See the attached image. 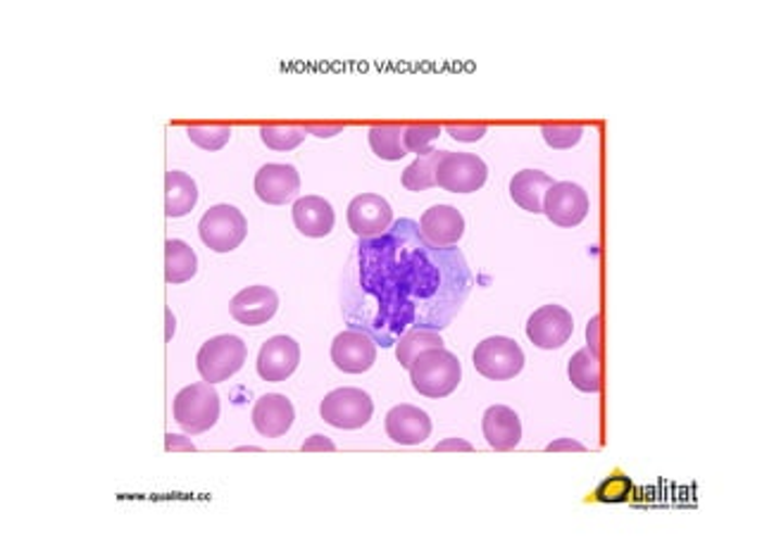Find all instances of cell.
Returning <instances> with one entry per match:
<instances>
[{"instance_id": "cell-1", "label": "cell", "mask_w": 762, "mask_h": 538, "mask_svg": "<svg viewBox=\"0 0 762 538\" xmlns=\"http://www.w3.org/2000/svg\"><path fill=\"white\" fill-rule=\"evenodd\" d=\"M472 286L456 246L436 248L420 225L398 219L381 236L355 243L341 286L343 320L391 348L410 329H448Z\"/></svg>"}, {"instance_id": "cell-2", "label": "cell", "mask_w": 762, "mask_h": 538, "mask_svg": "<svg viewBox=\"0 0 762 538\" xmlns=\"http://www.w3.org/2000/svg\"><path fill=\"white\" fill-rule=\"evenodd\" d=\"M412 386L420 396L446 398L458 388L462 379V367L458 356L446 348L424 350L410 367Z\"/></svg>"}, {"instance_id": "cell-3", "label": "cell", "mask_w": 762, "mask_h": 538, "mask_svg": "<svg viewBox=\"0 0 762 538\" xmlns=\"http://www.w3.org/2000/svg\"><path fill=\"white\" fill-rule=\"evenodd\" d=\"M175 422L187 434H205L219 420V396L213 384H191L175 398Z\"/></svg>"}, {"instance_id": "cell-4", "label": "cell", "mask_w": 762, "mask_h": 538, "mask_svg": "<svg viewBox=\"0 0 762 538\" xmlns=\"http://www.w3.org/2000/svg\"><path fill=\"white\" fill-rule=\"evenodd\" d=\"M245 358H249V348H245L243 341L239 336L223 334L205 341L199 350V358H195V364H199L203 382L219 384L237 374L245 364Z\"/></svg>"}, {"instance_id": "cell-5", "label": "cell", "mask_w": 762, "mask_h": 538, "mask_svg": "<svg viewBox=\"0 0 762 538\" xmlns=\"http://www.w3.org/2000/svg\"><path fill=\"white\" fill-rule=\"evenodd\" d=\"M474 370L491 382H508L524 367V353L518 341L508 336H491L482 341L472 353Z\"/></svg>"}, {"instance_id": "cell-6", "label": "cell", "mask_w": 762, "mask_h": 538, "mask_svg": "<svg viewBox=\"0 0 762 538\" xmlns=\"http://www.w3.org/2000/svg\"><path fill=\"white\" fill-rule=\"evenodd\" d=\"M199 234L211 251L229 253L241 246L245 234H249V225H245V217L239 207L215 205L201 217Z\"/></svg>"}, {"instance_id": "cell-7", "label": "cell", "mask_w": 762, "mask_h": 538, "mask_svg": "<svg viewBox=\"0 0 762 538\" xmlns=\"http://www.w3.org/2000/svg\"><path fill=\"white\" fill-rule=\"evenodd\" d=\"M374 402L370 394L360 388H336L325 396L319 414L322 420L336 430H363L372 420Z\"/></svg>"}, {"instance_id": "cell-8", "label": "cell", "mask_w": 762, "mask_h": 538, "mask_svg": "<svg viewBox=\"0 0 762 538\" xmlns=\"http://www.w3.org/2000/svg\"><path fill=\"white\" fill-rule=\"evenodd\" d=\"M488 167L472 153H444L436 167V183L450 193H474L486 183Z\"/></svg>"}, {"instance_id": "cell-9", "label": "cell", "mask_w": 762, "mask_h": 538, "mask_svg": "<svg viewBox=\"0 0 762 538\" xmlns=\"http://www.w3.org/2000/svg\"><path fill=\"white\" fill-rule=\"evenodd\" d=\"M588 193L580 187V183L572 181H558L548 189L544 198V213L553 225L558 227H576L582 225L588 215Z\"/></svg>"}, {"instance_id": "cell-10", "label": "cell", "mask_w": 762, "mask_h": 538, "mask_svg": "<svg viewBox=\"0 0 762 538\" xmlns=\"http://www.w3.org/2000/svg\"><path fill=\"white\" fill-rule=\"evenodd\" d=\"M572 332V315L560 305H544L526 320V338L541 350L562 348L570 341Z\"/></svg>"}, {"instance_id": "cell-11", "label": "cell", "mask_w": 762, "mask_h": 538, "mask_svg": "<svg viewBox=\"0 0 762 538\" xmlns=\"http://www.w3.org/2000/svg\"><path fill=\"white\" fill-rule=\"evenodd\" d=\"M301 362V346L291 336H272L257 353V374L269 384L287 382Z\"/></svg>"}, {"instance_id": "cell-12", "label": "cell", "mask_w": 762, "mask_h": 538, "mask_svg": "<svg viewBox=\"0 0 762 538\" xmlns=\"http://www.w3.org/2000/svg\"><path fill=\"white\" fill-rule=\"evenodd\" d=\"M393 225L391 205L377 193H363L348 205V227L355 236L374 239Z\"/></svg>"}, {"instance_id": "cell-13", "label": "cell", "mask_w": 762, "mask_h": 538, "mask_svg": "<svg viewBox=\"0 0 762 538\" xmlns=\"http://www.w3.org/2000/svg\"><path fill=\"white\" fill-rule=\"evenodd\" d=\"M331 360L346 374H363L377 360V344L358 329L341 332L331 344Z\"/></svg>"}, {"instance_id": "cell-14", "label": "cell", "mask_w": 762, "mask_h": 538, "mask_svg": "<svg viewBox=\"0 0 762 538\" xmlns=\"http://www.w3.org/2000/svg\"><path fill=\"white\" fill-rule=\"evenodd\" d=\"M301 191V175L293 165L269 163L255 175V193L267 205H284Z\"/></svg>"}, {"instance_id": "cell-15", "label": "cell", "mask_w": 762, "mask_h": 538, "mask_svg": "<svg viewBox=\"0 0 762 538\" xmlns=\"http://www.w3.org/2000/svg\"><path fill=\"white\" fill-rule=\"evenodd\" d=\"M279 296L269 286H249L231 298V317L245 326H261L275 317Z\"/></svg>"}, {"instance_id": "cell-16", "label": "cell", "mask_w": 762, "mask_h": 538, "mask_svg": "<svg viewBox=\"0 0 762 538\" xmlns=\"http://www.w3.org/2000/svg\"><path fill=\"white\" fill-rule=\"evenodd\" d=\"M420 231L436 248H453L465 234V217L450 205H434L422 215Z\"/></svg>"}, {"instance_id": "cell-17", "label": "cell", "mask_w": 762, "mask_h": 538, "mask_svg": "<svg viewBox=\"0 0 762 538\" xmlns=\"http://www.w3.org/2000/svg\"><path fill=\"white\" fill-rule=\"evenodd\" d=\"M386 434L401 446H417L432 434V420L420 408L396 406L386 414Z\"/></svg>"}, {"instance_id": "cell-18", "label": "cell", "mask_w": 762, "mask_h": 538, "mask_svg": "<svg viewBox=\"0 0 762 538\" xmlns=\"http://www.w3.org/2000/svg\"><path fill=\"white\" fill-rule=\"evenodd\" d=\"M293 420H296V410H293L291 400L281 394H267L253 408V424L257 434L265 438L284 436L291 430Z\"/></svg>"}, {"instance_id": "cell-19", "label": "cell", "mask_w": 762, "mask_h": 538, "mask_svg": "<svg viewBox=\"0 0 762 538\" xmlns=\"http://www.w3.org/2000/svg\"><path fill=\"white\" fill-rule=\"evenodd\" d=\"M293 225L301 231L303 236L310 239H325L334 229L336 215L334 207L329 201L319 198V195H303L296 203H293Z\"/></svg>"}, {"instance_id": "cell-20", "label": "cell", "mask_w": 762, "mask_h": 538, "mask_svg": "<svg viewBox=\"0 0 762 538\" xmlns=\"http://www.w3.org/2000/svg\"><path fill=\"white\" fill-rule=\"evenodd\" d=\"M484 438L494 450H512L522 441V422L518 412L506 406H494L484 412L482 420Z\"/></svg>"}, {"instance_id": "cell-21", "label": "cell", "mask_w": 762, "mask_h": 538, "mask_svg": "<svg viewBox=\"0 0 762 538\" xmlns=\"http://www.w3.org/2000/svg\"><path fill=\"white\" fill-rule=\"evenodd\" d=\"M553 177L541 169H522L510 179V198L526 213H544V198L553 187Z\"/></svg>"}, {"instance_id": "cell-22", "label": "cell", "mask_w": 762, "mask_h": 538, "mask_svg": "<svg viewBox=\"0 0 762 538\" xmlns=\"http://www.w3.org/2000/svg\"><path fill=\"white\" fill-rule=\"evenodd\" d=\"M195 203H199V189H195V181L183 172H167L165 175V215L183 217L193 210Z\"/></svg>"}, {"instance_id": "cell-23", "label": "cell", "mask_w": 762, "mask_h": 538, "mask_svg": "<svg viewBox=\"0 0 762 538\" xmlns=\"http://www.w3.org/2000/svg\"><path fill=\"white\" fill-rule=\"evenodd\" d=\"M199 269V258H195L189 243L179 239H169L165 243V279L167 284H183L195 277Z\"/></svg>"}, {"instance_id": "cell-24", "label": "cell", "mask_w": 762, "mask_h": 538, "mask_svg": "<svg viewBox=\"0 0 762 538\" xmlns=\"http://www.w3.org/2000/svg\"><path fill=\"white\" fill-rule=\"evenodd\" d=\"M568 374L574 388L584 390V394H598L604 386V374H600V356L592 348H584L574 353L568 364Z\"/></svg>"}, {"instance_id": "cell-25", "label": "cell", "mask_w": 762, "mask_h": 538, "mask_svg": "<svg viewBox=\"0 0 762 538\" xmlns=\"http://www.w3.org/2000/svg\"><path fill=\"white\" fill-rule=\"evenodd\" d=\"M393 348H396V358L401 367L410 370L412 362L420 358L424 350L444 348V338H441L439 332H432V329H410V332H405L398 338V344Z\"/></svg>"}, {"instance_id": "cell-26", "label": "cell", "mask_w": 762, "mask_h": 538, "mask_svg": "<svg viewBox=\"0 0 762 538\" xmlns=\"http://www.w3.org/2000/svg\"><path fill=\"white\" fill-rule=\"evenodd\" d=\"M403 133L405 127L398 125H379L370 129V145L377 157L389 163H398L403 161L408 151H405L403 145Z\"/></svg>"}, {"instance_id": "cell-27", "label": "cell", "mask_w": 762, "mask_h": 538, "mask_svg": "<svg viewBox=\"0 0 762 538\" xmlns=\"http://www.w3.org/2000/svg\"><path fill=\"white\" fill-rule=\"evenodd\" d=\"M446 151H429L403 172V187L408 191H427L436 187V167Z\"/></svg>"}, {"instance_id": "cell-28", "label": "cell", "mask_w": 762, "mask_h": 538, "mask_svg": "<svg viewBox=\"0 0 762 538\" xmlns=\"http://www.w3.org/2000/svg\"><path fill=\"white\" fill-rule=\"evenodd\" d=\"M261 139L272 151H293L305 141V129L299 127H263Z\"/></svg>"}, {"instance_id": "cell-29", "label": "cell", "mask_w": 762, "mask_h": 538, "mask_svg": "<svg viewBox=\"0 0 762 538\" xmlns=\"http://www.w3.org/2000/svg\"><path fill=\"white\" fill-rule=\"evenodd\" d=\"M439 137H441V127L439 125H412V127H405L403 145H405V151H408V153L424 155V153L432 151V149H429V143L436 141Z\"/></svg>"}, {"instance_id": "cell-30", "label": "cell", "mask_w": 762, "mask_h": 538, "mask_svg": "<svg viewBox=\"0 0 762 538\" xmlns=\"http://www.w3.org/2000/svg\"><path fill=\"white\" fill-rule=\"evenodd\" d=\"M189 133V139L199 145V149L203 151H219V149H225V145L229 143L231 139V129L229 127H217V125H211V127H189L187 129Z\"/></svg>"}, {"instance_id": "cell-31", "label": "cell", "mask_w": 762, "mask_h": 538, "mask_svg": "<svg viewBox=\"0 0 762 538\" xmlns=\"http://www.w3.org/2000/svg\"><path fill=\"white\" fill-rule=\"evenodd\" d=\"M541 133H544V139L550 149L568 151V149H572V145L582 141L584 129L582 127H564V125H546Z\"/></svg>"}, {"instance_id": "cell-32", "label": "cell", "mask_w": 762, "mask_h": 538, "mask_svg": "<svg viewBox=\"0 0 762 538\" xmlns=\"http://www.w3.org/2000/svg\"><path fill=\"white\" fill-rule=\"evenodd\" d=\"M632 498V482L626 476H608V479L596 488V500L600 503H624Z\"/></svg>"}, {"instance_id": "cell-33", "label": "cell", "mask_w": 762, "mask_h": 538, "mask_svg": "<svg viewBox=\"0 0 762 538\" xmlns=\"http://www.w3.org/2000/svg\"><path fill=\"white\" fill-rule=\"evenodd\" d=\"M448 133L456 141H465V143H474L479 141L482 137H486V127L484 125H470V127H465V125H450L448 127Z\"/></svg>"}, {"instance_id": "cell-34", "label": "cell", "mask_w": 762, "mask_h": 538, "mask_svg": "<svg viewBox=\"0 0 762 538\" xmlns=\"http://www.w3.org/2000/svg\"><path fill=\"white\" fill-rule=\"evenodd\" d=\"M341 131H343V125H307L305 127V133H313V137H319V139H331Z\"/></svg>"}, {"instance_id": "cell-35", "label": "cell", "mask_w": 762, "mask_h": 538, "mask_svg": "<svg viewBox=\"0 0 762 538\" xmlns=\"http://www.w3.org/2000/svg\"><path fill=\"white\" fill-rule=\"evenodd\" d=\"M586 338H588V348H592L596 356H600V317H594V320L588 322Z\"/></svg>"}, {"instance_id": "cell-36", "label": "cell", "mask_w": 762, "mask_h": 538, "mask_svg": "<svg viewBox=\"0 0 762 538\" xmlns=\"http://www.w3.org/2000/svg\"><path fill=\"white\" fill-rule=\"evenodd\" d=\"M336 446H334V441H331V438H327V436H310V438H307V441L303 444V450H307V452H313V450H327V452H331V450H334Z\"/></svg>"}, {"instance_id": "cell-37", "label": "cell", "mask_w": 762, "mask_h": 538, "mask_svg": "<svg viewBox=\"0 0 762 538\" xmlns=\"http://www.w3.org/2000/svg\"><path fill=\"white\" fill-rule=\"evenodd\" d=\"M548 452H586V448L580 441H572V438H560V441H553L548 448Z\"/></svg>"}, {"instance_id": "cell-38", "label": "cell", "mask_w": 762, "mask_h": 538, "mask_svg": "<svg viewBox=\"0 0 762 538\" xmlns=\"http://www.w3.org/2000/svg\"><path fill=\"white\" fill-rule=\"evenodd\" d=\"M436 452H446V450H453V452H472V444H467L462 441V438H448V441H441L436 448Z\"/></svg>"}, {"instance_id": "cell-39", "label": "cell", "mask_w": 762, "mask_h": 538, "mask_svg": "<svg viewBox=\"0 0 762 538\" xmlns=\"http://www.w3.org/2000/svg\"><path fill=\"white\" fill-rule=\"evenodd\" d=\"M167 450H193L195 446L191 441H187L183 436H177V434H167Z\"/></svg>"}]
</instances>
